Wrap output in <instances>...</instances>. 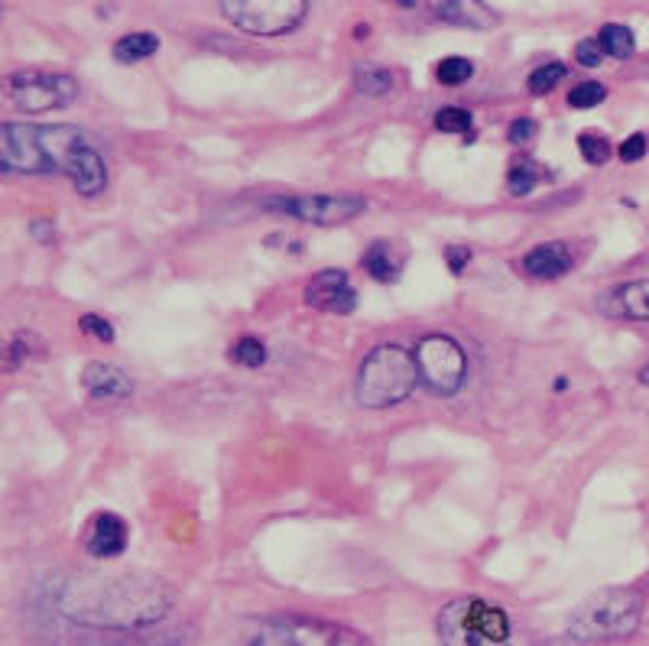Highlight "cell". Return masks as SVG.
<instances>
[{"label": "cell", "instance_id": "30", "mask_svg": "<svg viewBox=\"0 0 649 646\" xmlns=\"http://www.w3.org/2000/svg\"><path fill=\"white\" fill-rule=\"evenodd\" d=\"M604 49H601V42H598V37L591 39H581L578 46H574V59L584 66V69H598V66H604Z\"/></svg>", "mask_w": 649, "mask_h": 646}, {"label": "cell", "instance_id": "16", "mask_svg": "<svg viewBox=\"0 0 649 646\" xmlns=\"http://www.w3.org/2000/svg\"><path fill=\"white\" fill-rule=\"evenodd\" d=\"M85 546L95 559H117L127 549V523L117 513H98Z\"/></svg>", "mask_w": 649, "mask_h": 646}, {"label": "cell", "instance_id": "18", "mask_svg": "<svg viewBox=\"0 0 649 646\" xmlns=\"http://www.w3.org/2000/svg\"><path fill=\"white\" fill-rule=\"evenodd\" d=\"M156 49H159V37L156 33H127V37H120L115 42V59L120 66H134V62H144V59H150L156 56Z\"/></svg>", "mask_w": 649, "mask_h": 646}, {"label": "cell", "instance_id": "20", "mask_svg": "<svg viewBox=\"0 0 649 646\" xmlns=\"http://www.w3.org/2000/svg\"><path fill=\"white\" fill-rule=\"evenodd\" d=\"M545 169L535 163V159H517L507 173V186H510V195H530V192L542 183Z\"/></svg>", "mask_w": 649, "mask_h": 646}, {"label": "cell", "instance_id": "17", "mask_svg": "<svg viewBox=\"0 0 649 646\" xmlns=\"http://www.w3.org/2000/svg\"><path fill=\"white\" fill-rule=\"evenodd\" d=\"M439 20L445 23H459V27H471V30H488L496 23V13L488 3L478 0H445L432 7Z\"/></svg>", "mask_w": 649, "mask_h": 646}, {"label": "cell", "instance_id": "35", "mask_svg": "<svg viewBox=\"0 0 649 646\" xmlns=\"http://www.w3.org/2000/svg\"><path fill=\"white\" fill-rule=\"evenodd\" d=\"M445 257H449L452 273H461V270H464V264L471 261V247H459V244H455V247H449V251H445Z\"/></svg>", "mask_w": 649, "mask_h": 646}, {"label": "cell", "instance_id": "6", "mask_svg": "<svg viewBox=\"0 0 649 646\" xmlns=\"http://www.w3.org/2000/svg\"><path fill=\"white\" fill-rule=\"evenodd\" d=\"M222 13L247 37H286L308 13L306 0H225Z\"/></svg>", "mask_w": 649, "mask_h": 646}, {"label": "cell", "instance_id": "22", "mask_svg": "<svg viewBox=\"0 0 649 646\" xmlns=\"http://www.w3.org/2000/svg\"><path fill=\"white\" fill-rule=\"evenodd\" d=\"M393 85H396L393 72H390V69H381V66H364V69L354 72V88H357L361 95H371V98L390 95Z\"/></svg>", "mask_w": 649, "mask_h": 646}, {"label": "cell", "instance_id": "28", "mask_svg": "<svg viewBox=\"0 0 649 646\" xmlns=\"http://www.w3.org/2000/svg\"><path fill=\"white\" fill-rule=\"evenodd\" d=\"M435 127H439L442 134H471L474 117H471V111H464V108H442V111L435 115Z\"/></svg>", "mask_w": 649, "mask_h": 646}, {"label": "cell", "instance_id": "26", "mask_svg": "<svg viewBox=\"0 0 649 646\" xmlns=\"http://www.w3.org/2000/svg\"><path fill=\"white\" fill-rule=\"evenodd\" d=\"M471 76H474V62L464 59V56H449V59H442L439 69H435V78H439L442 85H461V81H468Z\"/></svg>", "mask_w": 649, "mask_h": 646}, {"label": "cell", "instance_id": "9", "mask_svg": "<svg viewBox=\"0 0 649 646\" xmlns=\"http://www.w3.org/2000/svg\"><path fill=\"white\" fill-rule=\"evenodd\" d=\"M264 208H276L296 222H308V225H342L357 218L367 202L361 195H293V198H267Z\"/></svg>", "mask_w": 649, "mask_h": 646}, {"label": "cell", "instance_id": "29", "mask_svg": "<svg viewBox=\"0 0 649 646\" xmlns=\"http://www.w3.org/2000/svg\"><path fill=\"white\" fill-rule=\"evenodd\" d=\"M604 98H608V88H604L601 81H581V85H574L572 88L569 105H572V108H598Z\"/></svg>", "mask_w": 649, "mask_h": 646}, {"label": "cell", "instance_id": "34", "mask_svg": "<svg viewBox=\"0 0 649 646\" xmlns=\"http://www.w3.org/2000/svg\"><path fill=\"white\" fill-rule=\"evenodd\" d=\"M647 156V134H630L627 140H623V147H620V159L623 163H637V159H643Z\"/></svg>", "mask_w": 649, "mask_h": 646}, {"label": "cell", "instance_id": "13", "mask_svg": "<svg viewBox=\"0 0 649 646\" xmlns=\"http://www.w3.org/2000/svg\"><path fill=\"white\" fill-rule=\"evenodd\" d=\"M81 383L91 400H105V403L127 400L134 393V381L117 364H105V361H91L81 374Z\"/></svg>", "mask_w": 649, "mask_h": 646}, {"label": "cell", "instance_id": "15", "mask_svg": "<svg viewBox=\"0 0 649 646\" xmlns=\"http://www.w3.org/2000/svg\"><path fill=\"white\" fill-rule=\"evenodd\" d=\"M574 257L572 251L562 244V241H545V244H535L533 251L523 257V270L535 276V280H559L572 270Z\"/></svg>", "mask_w": 649, "mask_h": 646}, {"label": "cell", "instance_id": "5", "mask_svg": "<svg viewBox=\"0 0 649 646\" xmlns=\"http://www.w3.org/2000/svg\"><path fill=\"white\" fill-rule=\"evenodd\" d=\"M442 646H510V617L484 598H455L435 620Z\"/></svg>", "mask_w": 649, "mask_h": 646}, {"label": "cell", "instance_id": "1", "mask_svg": "<svg viewBox=\"0 0 649 646\" xmlns=\"http://www.w3.org/2000/svg\"><path fill=\"white\" fill-rule=\"evenodd\" d=\"M173 588L147 571L98 575L78 571L59 588V610L81 627L137 630L163 620L173 608Z\"/></svg>", "mask_w": 649, "mask_h": 646}, {"label": "cell", "instance_id": "36", "mask_svg": "<svg viewBox=\"0 0 649 646\" xmlns=\"http://www.w3.org/2000/svg\"><path fill=\"white\" fill-rule=\"evenodd\" d=\"M33 237H37L39 244H52V241H56V225H52V218H39V222H33Z\"/></svg>", "mask_w": 649, "mask_h": 646}, {"label": "cell", "instance_id": "24", "mask_svg": "<svg viewBox=\"0 0 649 646\" xmlns=\"http://www.w3.org/2000/svg\"><path fill=\"white\" fill-rule=\"evenodd\" d=\"M578 150L584 156V163H591V166H604V163L611 159V144H608V137H604V134H594V130L578 134Z\"/></svg>", "mask_w": 649, "mask_h": 646}, {"label": "cell", "instance_id": "3", "mask_svg": "<svg viewBox=\"0 0 649 646\" xmlns=\"http://www.w3.org/2000/svg\"><path fill=\"white\" fill-rule=\"evenodd\" d=\"M416 383H420L416 354L403 344H377L357 371L354 397L367 410H386L410 400Z\"/></svg>", "mask_w": 649, "mask_h": 646}, {"label": "cell", "instance_id": "25", "mask_svg": "<svg viewBox=\"0 0 649 646\" xmlns=\"http://www.w3.org/2000/svg\"><path fill=\"white\" fill-rule=\"evenodd\" d=\"M230 361L240 364V368H264L267 364V348L260 339H240V342L230 348Z\"/></svg>", "mask_w": 649, "mask_h": 646}, {"label": "cell", "instance_id": "32", "mask_svg": "<svg viewBox=\"0 0 649 646\" xmlns=\"http://www.w3.org/2000/svg\"><path fill=\"white\" fill-rule=\"evenodd\" d=\"M30 344H39L33 335H27V332H20V335H13V342H10V351H7V368L13 371V368H20L30 354H33V348Z\"/></svg>", "mask_w": 649, "mask_h": 646}, {"label": "cell", "instance_id": "4", "mask_svg": "<svg viewBox=\"0 0 649 646\" xmlns=\"http://www.w3.org/2000/svg\"><path fill=\"white\" fill-rule=\"evenodd\" d=\"M643 598L633 588H601L574 608L569 620L572 644H608L623 640L640 627Z\"/></svg>", "mask_w": 649, "mask_h": 646}, {"label": "cell", "instance_id": "12", "mask_svg": "<svg viewBox=\"0 0 649 646\" xmlns=\"http://www.w3.org/2000/svg\"><path fill=\"white\" fill-rule=\"evenodd\" d=\"M66 176L72 179V186H76L78 195H85V198L101 195L105 186H108V166H105V156L95 150L91 144H88V147H81V150L72 153V159H69V166H66Z\"/></svg>", "mask_w": 649, "mask_h": 646}, {"label": "cell", "instance_id": "8", "mask_svg": "<svg viewBox=\"0 0 649 646\" xmlns=\"http://www.w3.org/2000/svg\"><path fill=\"white\" fill-rule=\"evenodd\" d=\"M10 101L27 115H46L56 108H69L78 98V81L62 72H13L7 78Z\"/></svg>", "mask_w": 649, "mask_h": 646}, {"label": "cell", "instance_id": "31", "mask_svg": "<svg viewBox=\"0 0 649 646\" xmlns=\"http://www.w3.org/2000/svg\"><path fill=\"white\" fill-rule=\"evenodd\" d=\"M81 332L85 335H91V339H98V342L111 344L115 342V329H111V322L108 319H101V315H81Z\"/></svg>", "mask_w": 649, "mask_h": 646}, {"label": "cell", "instance_id": "21", "mask_svg": "<svg viewBox=\"0 0 649 646\" xmlns=\"http://www.w3.org/2000/svg\"><path fill=\"white\" fill-rule=\"evenodd\" d=\"M598 42H601V49L608 56H613V59H630L637 52V39H633V33L627 27H620V23H604L601 33H598Z\"/></svg>", "mask_w": 649, "mask_h": 646}, {"label": "cell", "instance_id": "23", "mask_svg": "<svg viewBox=\"0 0 649 646\" xmlns=\"http://www.w3.org/2000/svg\"><path fill=\"white\" fill-rule=\"evenodd\" d=\"M240 646H293L283 620H260L250 634H244Z\"/></svg>", "mask_w": 649, "mask_h": 646}, {"label": "cell", "instance_id": "27", "mask_svg": "<svg viewBox=\"0 0 649 646\" xmlns=\"http://www.w3.org/2000/svg\"><path fill=\"white\" fill-rule=\"evenodd\" d=\"M566 76H569V69L562 62H545V66H539L533 76H530V91L533 95H549Z\"/></svg>", "mask_w": 649, "mask_h": 646}, {"label": "cell", "instance_id": "10", "mask_svg": "<svg viewBox=\"0 0 649 646\" xmlns=\"http://www.w3.org/2000/svg\"><path fill=\"white\" fill-rule=\"evenodd\" d=\"M286 634L293 646H374L364 634L332 624V620H312V617H286Z\"/></svg>", "mask_w": 649, "mask_h": 646}, {"label": "cell", "instance_id": "33", "mask_svg": "<svg viewBox=\"0 0 649 646\" xmlns=\"http://www.w3.org/2000/svg\"><path fill=\"white\" fill-rule=\"evenodd\" d=\"M535 134H539L535 120H530V117H520V120H513V124H510V130H507V140L520 147V144H530Z\"/></svg>", "mask_w": 649, "mask_h": 646}, {"label": "cell", "instance_id": "11", "mask_svg": "<svg viewBox=\"0 0 649 646\" xmlns=\"http://www.w3.org/2000/svg\"><path fill=\"white\" fill-rule=\"evenodd\" d=\"M306 303L312 309H322V312L347 315L357 305V293H354V286H351L344 270H322V273H315L308 280Z\"/></svg>", "mask_w": 649, "mask_h": 646}, {"label": "cell", "instance_id": "19", "mask_svg": "<svg viewBox=\"0 0 649 646\" xmlns=\"http://www.w3.org/2000/svg\"><path fill=\"white\" fill-rule=\"evenodd\" d=\"M361 264H364V270H367L374 280H381V283H390V280L400 276V261L393 257V247H390L386 241H377V244L361 257Z\"/></svg>", "mask_w": 649, "mask_h": 646}, {"label": "cell", "instance_id": "14", "mask_svg": "<svg viewBox=\"0 0 649 646\" xmlns=\"http://www.w3.org/2000/svg\"><path fill=\"white\" fill-rule=\"evenodd\" d=\"M601 312L613 319H649V280H633L623 286H613L611 293L601 296Z\"/></svg>", "mask_w": 649, "mask_h": 646}, {"label": "cell", "instance_id": "37", "mask_svg": "<svg viewBox=\"0 0 649 646\" xmlns=\"http://www.w3.org/2000/svg\"><path fill=\"white\" fill-rule=\"evenodd\" d=\"M640 383H643V386H649V364L643 368V371H640Z\"/></svg>", "mask_w": 649, "mask_h": 646}, {"label": "cell", "instance_id": "2", "mask_svg": "<svg viewBox=\"0 0 649 646\" xmlns=\"http://www.w3.org/2000/svg\"><path fill=\"white\" fill-rule=\"evenodd\" d=\"M88 147L72 124H17L0 127V169L3 173H66L72 153Z\"/></svg>", "mask_w": 649, "mask_h": 646}, {"label": "cell", "instance_id": "7", "mask_svg": "<svg viewBox=\"0 0 649 646\" xmlns=\"http://www.w3.org/2000/svg\"><path fill=\"white\" fill-rule=\"evenodd\" d=\"M416 368H420V381L439 393V397H455L464 378H468V358L464 348L449 335H425L416 344Z\"/></svg>", "mask_w": 649, "mask_h": 646}]
</instances>
